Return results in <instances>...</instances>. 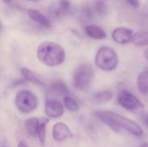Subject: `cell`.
<instances>
[{
  "label": "cell",
  "instance_id": "1",
  "mask_svg": "<svg viewBox=\"0 0 148 147\" xmlns=\"http://www.w3.org/2000/svg\"><path fill=\"white\" fill-rule=\"evenodd\" d=\"M96 116L114 132L118 133L121 131H126L136 137L142 136L144 133L142 127L138 123L114 112L97 111Z\"/></svg>",
  "mask_w": 148,
  "mask_h": 147
},
{
  "label": "cell",
  "instance_id": "2",
  "mask_svg": "<svg viewBox=\"0 0 148 147\" xmlns=\"http://www.w3.org/2000/svg\"><path fill=\"white\" fill-rule=\"evenodd\" d=\"M36 56L39 62L45 66L57 67L64 62L66 53L63 47L59 43L45 41L38 45Z\"/></svg>",
  "mask_w": 148,
  "mask_h": 147
},
{
  "label": "cell",
  "instance_id": "3",
  "mask_svg": "<svg viewBox=\"0 0 148 147\" xmlns=\"http://www.w3.org/2000/svg\"><path fill=\"white\" fill-rule=\"evenodd\" d=\"M95 62L100 69L109 72L117 68L119 57L114 49L108 46H104L98 49L95 57Z\"/></svg>",
  "mask_w": 148,
  "mask_h": 147
},
{
  "label": "cell",
  "instance_id": "4",
  "mask_svg": "<svg viewBox=\"0 0 148 147\" xmlns=\"http://www.w3.org/2000/svg\"><path fill=\"white\" fill-rule=\"evenodd\" d=\"M95 79V70L93 67L88 63L79 65L73 74V85L81 91L89 88Z\"/></svg>",
  "mask_w": 148,
  "mask_h": 147
},
{
  "label": "cell",
  "instance_id": "5",
  "mask_svg": "<svg viewBox=\"0 0 148 147\" xmlns=\"http://www.w3.org/2000/svg\"><path fill=\"white\" fill-rule=\"evenodd\" d=\"M15 106L23 113H29L36 109L38 99L36 95L29 90H21L15 97Z\"/></svg>",
  "mask_w": 148,
  "mask_h": 147
},
{
  "label": "cell",
  "instance_id": "6",
  "mask_svg": "<svg viewBox=\"0 0 148 147\" xmlns=\"http://www.w3.org/2000/svg\"><path fill=\"white\" fill-rule=\"evenodd\" d=\"M117 101L121 107L134 113L141 112L144 110L145 107L143 103L139 100V98H137L134 94L125 89L121 90L118 93Z\"/></svg>",
  "mask_w": 148,
  "mask_h": 147
},
{
  "label": "cell",
  "instance_id": "7",
  "mask_svg": "<svg viewBox=\"0 0 148 147\" xmlns=\"http://www.w3.org/2000/svg\"><path fill=\"white\" fill-rule=\"evenodd\" d=\"M71 10L72 4L69 0H56L49 6V13L52 17L60 19L68 15Z\"/></svg>",
  "mask_w": 148,
  "mask_h": 147
},
{
  "label": "cell",
  "instance_id": "8",
  "mask_svg": "<svg viewBox=\"0 0 148 147\" xmlns=\"http://www.w3.org/2000/svg\"><path fill=\"white\" fill-rule=\"evenodd\" d=\"M134 35V33L133 29L126 28V27H118L113 30L112 38L116 43L127 44L132 42Z\"/></svg>",
  "mask_w": 148,
  "mask_h": 147
},
{
  "label": "cell",
  "instance_id": "9",
  "mask_svg": "<svg viewBox=\"0 0 148 147\" xmlns=\"http://www.w3.org/2000/svg\"><path fill=\"white\" fill-rule=\"evenodd\" d=\"M44 111L49 118L58 119L64 113V106L56 100H48L45 103Z\"/></svg>",
  "mask_w": 148,
  "mask_h": 147
},
{
  "label": "cell",
  "instance_id": "10",
  "mask_svg": "<svg viewBox=\"0 0 148 147\" xmlns=\"http://www.w3.org/2000/svg\"><path fill=\"white\" fill-rule=\"evenodd\" d=\"M52 137L55 141L62 142L69 138H72L73 133L67 124L57 122L52 127Z\"/></svg>",
  "mask_w": 148,
  "mask_h": 147
},
{
  "label": "cell",
  "instance_id": "11",
  "mask_svg": "<svg viewBox=\"0 0 148 147\" xmlns=\"http://www.w3.org/2000/svg\"><path fill=\"white\" fill-rule=\"evenodd\" d=\"M30 20H32L34 23L39 24L40 26L46 28V29H50L51 28V22L50 20L45 16L43 14H42L40 11L36 10H28L27 11Z\"/></svg>",
  "mask_w": 148,
  "mask_h": 147
},
{
  "label": "cell",
  "instance_id": "12",
  "mask_svg": "<svg viewBox=\"0 0 148 147\" xmlns=\"http://www.w3.org/2000/svg\"><path fill=\"white\" fill-rule=\"evenodd\" d=\"M20 71H21V75H22L23 78L25 81L31 82L37 86H44L45 85V82L42 80V78L38 74L32 71L31 69L27 68H22L20 69Z\"/></svg>",
  "mask_w": 148,
  "mask_h": 147
},
{
  "label": "cell",
  "instance_id": "13",
  "mask_svg": "<svg viewBox=\"0 0 148 147\" xmlns=\"http://www.w3.org/2000/svg\"><path fill=\"white\" fill-rule=\"evenodd\" d=\"M84 31L88 36L95 40H103L107 37L106 31L97 25H94V24L86 25L84 27Z\"/></svg>",
  "mask_w": 148,
  "mask_h": 147
},
{
  "label": "cell",
  "instance_id": "14",
  "mask_svg": "<svg viewBox=\"0 0 148 147\" xmlns=\"http://www.w3.org/2000/svg\"><path fill=\"white\" fill-rule=\"evenodd\" d=\"M40 125V119L36 117H32L24 121V128L27 133L31 137H36L38 135Z\"/></svg>",
  "mask_w": 148,
  "mask_h": 147
},
{
  "label": "cell",
  "instance_id": "15",
  "mask_svg": "<svg viewBox=\"0 0 148 147\" xmlns=\"http://www.w3.org/2000/svg\"><path fill=\"white\" fill-rule=\"evenodd\" d=\"M136 83L140 93L145 96H148V70L142 71L138 75Z\"/></svg>",
  "mask_w": 148,
  "mask_h": 147
},
{
  "label": "cell",
  "instance_id": "16",
  "mask_svg": "<svg viewBox=\"0 0 148 147\" xmlns=\"http://www.w3.org/2000/svg\"><path fill=\"white\" fill-rule=\"evenodd\" d=\"M132 42L139 47H143L148 45V31L140 30L134 33Z\"/></svg>",
  "mask_w": 148,
  "mask_h": 147
},
{
  "label": "cell",
  "instance_id": "17",
  "mask_svg": "<svg viewBox=\"0 0 148 147\" xmlns=\"http://www.w3.org/2000/svg\"><path fill=\"white\" fill-rule=\"evenodd\" d=\"M62 104L64 106V107L72 113H75L78 112L80 110V106L79 104L76 102V101L75 99H73L72 97H70L69 95H66L63 97V101Z\"/></svg>",
  "mask_w": 148,
  "mask_h": 147
},
{
  "label": "cell",
  "instance_id": "18",
  "mask_svg": "<svg viewBox=\"0 0 148 147\" xmlns=\"http://www.w3.org/2000/svg\"><path fill=\"white\" fill-rule=\"evenodd\" d=\"M95 13L100 16H104L108 12V0H96L94 6Z\"/></svg>",
  "mask_w": 148,
  "mask_h": 147
},
{
  "label": "cell",
  "instance_id": "19",
  "mask_svg": "<svg viewBox=\"0 0 148 147\" xmlns=\"http://www.w3.org/2000/svg\"><path fill=\"white\" fill-rule=\"evenodd\" d=\"M49 122V120L47 118H42L40 119V125H39V130H38V138L40 140V143L42 146H44L45 144V138H46V128L47 125Z\"/></svg>",
  "mask_w": 148,
  "mask_h": 147
},
{
  "label": "cell",
  "instance_id": "20",
  "mask_svg": "<svg viewBox=\"0 0 148 147\" xmlns=\"http://www.w3.org/2000/svg\"><path fill=\"white\" fill-rule=\"evenodd\" d=\"M51 89L52 91H54L55 93L58 94H62V95H68L69 94V88L66 86V84L63 81H56L55 82H53L51 84Z\"/></svg>",
  "mask_w": 148,
  "mask_h": 147
},
{
  "label": "cell",
  "instance_id": "21",
  "mask_svg": "<svg viewBox=\"0 0 148 147\" xmlns=\"http://www.w3.org/2000/svg\"><path fill=\"white\" fill-rule=\"evenodd\" d=\"M113 98V92L110 90L101 91L95 94L94 100L98 103H105L109 101Z\"/></svg>",
  "mask_w": 148,
  "mask_h": 147
},
{
  "label": "cell",
  "instance_id": "22",
  "mask_svg": "<svg viewBox=\"0 0 148 147\" xmlns=\"http://www.w3.org/2000/svg\"><path fill=\"white\" fill-rule=\"evenodd\" d=\"M80 14H81L82 17H83L82 19L89 20V19H92V18H93V11H92L91 8H89V7H88V6L83 7V8L81 10Z\"/></svg>",
  "mask_w": 148,
  "mask_h": 147
},
{
  "label": "cell",
  "instance_id": "23",
  "mask_svg": "<svg viewBox=\"0 0 148 147\" xmlns=\"http://www.w3.org/2000/svg\"><path fill=\"white\" fill-rule=\"evenodd\" d=\"M129 6L133 8H139L140 5V3L139 0H124Z\"/></svg>",
  "mask_w": 148,
  "mask_h": 147
},
{
  "label": "cell",
  "instance_id": "24",
  "mask_svg": "<svg viewBox=\"0 0 148 147\" xmlns=\"http://www.w3.org/2000/svg\"><path fill=\"white\" fill-rule=\"evenodd\" d=\"M17 147H29L24 142H19L18 143V146H17Z\"/></svg>",
  "mask_w": 148,
  "mask_h": 147
},
{
  "label": "cell",
  "instance_id": "25",
  "mask_svg": "<svg viewBox=\"0 0 148 147\" xmlns=\"http://www.w3.org/2000/svg\"><path fill=\"white\" fill-rule=\"evenodd\" d=\"M144 56H145V58L148 61V48H147L146 50L144 51Z\"/></svg>",
  "mask_w": 148,
  "mask_h": 147
},
{
  "label": "cell",
  "instance_id": "26",
  "mask_svg": "<svg viewBox=\"0 0 148 147\" xmlns=\"http://www.w3.org/2000/svg\"><path fill=\"white\" fill-rule=\"evenodd\" d=\"M4 3H6V4H10V3H12V1L13 0H2Z\"/></svg>",
  "mask_w": 148,
  "mask_h": 147
},
{
  "label": "cell",
  "instance_id": "27",
  "mask_svg": "<svg viewBox=\"0 0 148 147\" xmlns=\"http://www.w3.org/2000/svg\"><path fill=\"white\" fill-rule=\"evenodd\" d=\"M144 122H145V124L147 125L148 126V115H147L146 117H145V120H144Z\"/></svg>",
  "mask_w": 148,
  "mask_h": 147
},
{
  "label": "cell",
  "instance_id": "28",
  "mask_svg": "<svg viewBox=\"0 0 148 147\" xmlns=\"http://www.w3.org/2000/svg\"><path fill=\"white\" fill-rule=\"evenodd\" d=\"M140 147H148V143H143Z\"/></svg>",
  "mask_w": 148,
  "mask_h": 147
},
{
  "label": "cell",
  "instance_id": "29",
  "mask_svg": "<svg viewBox=\"0 0 148 147\" xmlns=\"http://www.w3.org/2000/svg\"><path fill=\"white\" fill-rule=\"evenodd\" d=\"M26 1H29V2H33V3H36V2H39L41 0H26Z\"/></svg>",
  "mask_w": 148,
  "mask_h": 147
},
{
  "label": "cell",
  "instance_id": "30",
  "mask_svg": "<svg viewBox=\"0 0 148 147\" xmlns=\"http://www.w3.org/2000/svg\"><path fill=\"white\" fill-rule=\"evenodd\" d=\"M3 147H6V146H3Z\"/></svg>",
  "mask_w": 148,
  "mask_h": 147
}]
</instances>
